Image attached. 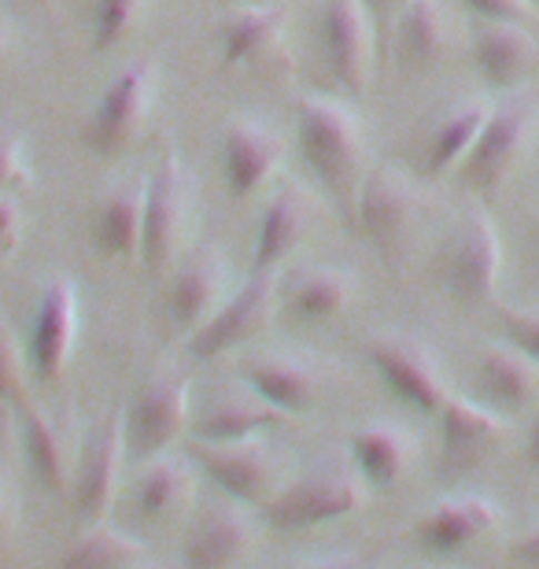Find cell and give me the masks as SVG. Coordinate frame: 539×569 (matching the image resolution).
<instances>
[{
	"instance_id": "6da1fadb",
	"label": "cell",
	"mask_w": 539,
	"mask_h": 569,
	"mask_svg": "<svg viewBox=\"0 0 539 569\" xmlns=\"http://www.w3.org/2000/svg\"><path fill=\"white\" fill-rule=\"evenodd\" d=\"M296 148L329 200L351 214L366 174V138L351 104L329 93H303L296 100Z\"/></svg>"
},
{
	"instance_id": "7a4b0ae2",
	"label": "cell",
	"mask_w": 539,
	"mask_h": 569,
	"mask_svg": "<svg viewBox=\"0 0 539 569\" xmlns=\"http://www.w3.org/2000/svg\"><path fill=\"white\" fill-rule=\"evenodd\" d=\"M370 503V485L355 462H326L296 481H285L270 503L259 507L262 526L278 532H307L351 518Z\"/></svg>"
},
{
	"instance_id": "3957f363",
	"label": "cell",
	"mask_w": 539,
	"mask_h": 569,
	"mask_svg": "<svg viewBox=\"0 0 539 569\" xmlns=\"http://www.w3.org/2000/svg\"><path fill=\"white\" fill-rule=\"evenodd\" d=\"M159 93L156 60L126 63L82 122V144L97 156H122L148 127Z\"/></svg>"
},
{
	"instance_id": "277c9868",
	"label": "cell",
	"mask_w": 539,
	"mask_h": 569,
	"mask_svg": "<svg viewBox=\"0 0 539 569\" xmlns=\"http://www.w3.org/2000/svg\"><path fill=\"white\" fill-rule=\"evenodd\" d=\"M126 411V443L133 459H156L174 448V440L192 426V381L181 367L152 373Z\"/></svg>"
},
{
	"instance_id": "5b68a950",
	"label": "cell",
	"mask_w": 539,
	"mask_h": 569,
	"mask_svg": "<svg viewBox=\"0 0 539 569\" xmlns=\"http://www.w3.org/2000/svg\"><path fill=\"white\" fill-rule=\"evenodd\" d=\"M192 219V186L181 167V156L167 148L159 156L156 170L148 174V203H144V233H141V259L152 274L174 270L181 259Z\"/></svg>"
},
{
	"instance_id": "8992f818",
	"label": "cell",
	"mask_w": 539,
	"mask_h": 569,
	"mask_svg": "<svg viewBox=\"0 0 539 569\" xmlns=\"http://www.w3.org/2000/svg\"><path fill=\"white\" fill-rule=\"evenodd\" d=\"M278 311H281L278 274H256V270H251V278L240 284L237 292H229V300L189 337L192 359L211 362L251 345L256 337L267 333Z\"/></svg>"
},
{
	"instance_id": "52a82bcc",
	"label": "cell",
	"mask_w": 539,
	"mask_h": 569,
	"mask_svg": "<svg viewBox=\"0 0 539 569\" xmlns=\"http://www.w3.org/2000/svg\"><path fill=\"white\" fill-rule=\"evenodd\" d=\"M11 422H16L22 455H27V466L38 477V485L52 496H71L78 451H82V437H78L71 418L49 411L33 396H22L11 407Z\"/></svg>"
},
{
	"instance_id": "ba28073f",
	"label": "cell",
	"mask_w": 539,
	"mask_h": 569,
	"mask_svg": "<svg viewBox=\"0 0 539 569\" xmlns=\"http://www.w3.org/2000/svg\"><path fill=\"white\" fill-rule=\"evenodd\" d=\"M259 521L248 503L229 496L200 499L181 543V566L186 569H237L240 559L256 548Z\"/></svg>"
},
{
	"instance_id": "9c48e42d",
	"label": "cell",
	"mask_w": 539,
	"mask_h": 569,
	"mask_svg": "<svg viewBox=\"0 0 539 569\" xmlns=\"http://www.w3.org/2000/svg\"><path fill=\"white\" fill-rule=\"evenodd\" d=\"M192 462L211 477V485L229 499H240L248 507L270 503L281 492L285 477L281 462L270 443L256 440H233V443H192Z\"/></svg>"
},
{
	"instance_id": "30bf717a",
	"label": "cell",
	"mask_w": 539,
	"mask_h": 569,
	"mask_svg": "<svg viewBox=\"0 0 539 569\" xmlns=\"http://www.w3.org/2000/svg\"><path fill=\"white\" fill-rule=\"evenodd\" d=\"M130 459V443H126V411H111L89 437L82 440L71 481V503L86 526L108 518L114 507L122 481V466Z\"/></svg>"
},
{
	"instance_id": "8fae6325",
	"label": "cell",
	"mask_w": 539,
	"mask_h": 569,
	"mask_svg": "<svg viewBox=\"0 0 539 569\" xmlns=\"http://www.w3.org/2000/svg\"><path fill=\"white\" fill-rule=\"evenodd\" d=\"M502 270V241L496 219L485 208H469L443 248V281L462 303H485L496 296Z\"/></svg>"
},
{
	"instance_id": "7c38bea8",
	"label": "cell",
	"mask_w": 539,
	"mask_h": 569,
	"mask_svg": "<svg viewBox=\"0 0 539 569\" xmlns=\"http://www.w3.org/2000/svg\"><path fill=\"white\" fill-rule=\"evenodd\" d=\"M536 133V104L510 100L502 108H491V116L480 130L477 144L462 159V181L477 192H496L513 170H518L525 148Z\"/></svg>"
},
{
	"instance_id": "4fadbf2b",
	"label": "cell",
	"mask_w": 539,
	"mask_h": 569,
	"mask_svg": "<svg viewBox=\"0 0 539 569\" xmlns=\"http://www.w3.org/2000/svg\"><path fill=\"white\" fill-rule=\"evenodd\" d=\"M318 33L329 74L343 93L362 97L373 74V16L362 0H322L318 4Z\"/></svg>"
},
{
	"instance_id": "5bb4252c",
	"label": "cell",
	"mask_w": 539,
	"mask_h": 569,
	"mask_svg": "<svg viewBox=\"0 0 539 569\" xmlns=\"http://www.w3.org/2000/svg\"><path fill=\"white\" fill-rule=\"evenodd\" d=\"M366 359L377 370V378L388 385V392L421 415H440L447 403V381L440 362L432 359L426 345L410 337H373L366 345Z\"/></svg>"
},
{
	"instance_id": "9a60e30c",
	"label": "cell",
	"mask_w": 539,
	"mask_h": 569,
	"mask_svg": "<svg viewBox=\"0 0 539 569\" xmlns=\"http://www.w3.org/2000/svg\"><path fill=\"white\" fill-rule=\"evenodd\" d=\"M355 222L377 248L396 252L410 237L418 219V189L396 163H377L362 174L359 197H355Z\"/></svg>"
},
{
	"instance_id": "2e32d148",
	"label": "cell",
	"mask_w": 539,
	"mask_h": 569,
	"mask_svg": "<svg viewBox=\"0 0 539 569\" xmlns=\"http://www.w3.org/2000/svg\"><path fill=\"white\" fill-rule=\"evenodd\" d=\"M502 440H507V422L496 407L466 400V396H447L440 407V466L447 477L477 470L499 451Z\"/></svg>"
},
{
	"instance_id": "e0dca14e",
	"label": "cell",
	"mask_w": 539,
	"mask_h": 569,
	"mask_svg": "<svg viewBox=\"0 0 539 569\" xmlns=\"http://www.w3.org/2000/svg\"><path fill=\"white\" fill-rule=\"evenodd\" d=\"M229 300V267L214 244L181 256L167 284V315L181 333H197L208 318Z\"/></svg>"
},
{
	"instance_id": "ac0fdd59",
	"label": "cell",
	"mask_w": 539,
	"mask_h": 569,
	"mask_svg": "<svg viewBox=\"0 0 539 569\" xmlns=\"http://www.w3.org/2000/svg\"><path fill=\"white\" fill-rule=\"evenodd\" d=\"M285 141L259 119H233L222 130V181L237 203H248L278 174Z\"/></svg>"
},
{
	"instance_id": "d6986e66",
	"label": "cell",
	"mask_w": 539,
	"mask_h": 569,
	"mask_svg": "<svg viewBox=\"0 0 539 569\" xmlns=\"http://www.w3.org/2000/svg\"><path fill=\"white\" fill-rule=\"evenodd\" d=\"M78 337V289L71 278H52L44 284L38 315H33V329L27 340L30 370L38 381H56L63 367L71 362Z\"/></svg>"
},
{
	"instance_id": "ffe728a7",
	"label": "cell",
	"mask_w": 539,
	"mask_h": 569,
	"mask_svg": "<svg viewBox=\"0 0 539 569\" xmlns=\"http://www.w3.org/2000/svg\"><path fill=\"white\" fill-rule=\"evenodd\" d=\"M469 52L491 89H521L539 67V44L521 22L477 19L469 33Z\"/></svg>"
},
{
	"instance_id": "44dd1931",
	"label": "cell",
	"mask_w": 539,
	"mask_h": 569,
	"mask_svg": "<svg viewBox=\"0 0 539 569\" xmlns=\"http://www.w3.org/2000/svg\"><path fill=\"white\" fill-rule=\"evenodd\" d=\"M240 378L262 403H270L285 418L311 411L318 392H322V370L303 356H285V351L248 356L240 362Z\"/></svg>"
},
{
	"instance_id": "7402d4cb",
	"label": "cell",
	"mask_w": 539,
	"mask_h": 569,
	"mask_svg": "<svg viewBox=\"0 0 539 569\" xmlns=\"http://www.w3.org/2000/svg\"><path fill=\"white\" fill-rule=\"evenodd\" d=\"M144 203H148V178L130 174L119 178L104 189L97 200L89 230H93V244L104 259H119V263H133L141 259V233H144Z\"/></svg>"
},
{
	"instance_id": "603a6c76",
	"label": "cell",
	"mask_w": 539,
	"mask_h": 569,
	"mask_svg": "<svg viewBox=\"0 0 539 569\" xmlns=\"http://www.w3.org/2000/svg\"><path fill=\"white\" fill-rule=\"evenodd\" d=\"M311 219L315 208L307 189L296 186V181H285L270 197L267 211L259 219L256 248H251V270L256 274H278V267L303 244L307 230H311Z\"/></svg>"
},
{
	"instance_id": "cb8c5ba5",
	"label": "cell",
	"mask_w": 539,
	"mask_h": 569,
	"mask_svg": "<svg viewBox=\"0 0 539 569\" xmlns=\"http://www.w3.org/2000/svg\"><path fill=\"white\" fill-rule=\"evenodd\" d=\"M192 503H197V470H192L189 455L170 448L141 466L133 481V507L141 518L156 521V526H170Z\"/></svg>"
},
{
	"instance_id": "d4e9b609",
	"label": "cell",
	"mask_w": 539,
	"mask_h": 569,
	"mask_svg": "<svg viewBox=\"0 0 539 569\" xmlns=\"http://www.w3.org/2000/svg\"><path fill=\"white\" fill-rule=\"evenodd\" d=\"M355 303V274L329 263L292 267L281 278V307L296 322L318 326L340 318Z\"/></svg>"
},
{
	"instance_id": "484cf974",
	"label": "cell",
	"mask_w": 539,
	"mask_h": 569,
	"mask_svg": "<svg viewBox=\"0 0 539 569\" xmlns=\"http://www.w3.org/2000/svg\"><path fill=\"white\" fill-rule=\"evenodd\" d=\"M499 526V507L488 496H451L440 499L418 518L415 540L432 555H455Z\"/></svg>"
},
{
	"instance_id": "4316f807",
	"label": "cell",
	"mask_w": 539,
	"mask_h": 569,
	"mask_svg": "<svg viewBox=\"0 0 539 569\" xmlns=\"http://www.w3.org/2000/svg\"><path fill=\"white\" fill-rule=\"evenodd\" d=\"M488 116H491V104L485 97H466L447 108L426 133V144H421V167H426V174L440 178L447 170L462 167V159L469 156V148L477 144Z\"/></svg>"
},
{
	"instance_id": "83f0119b",
	"label": "cell",
	"mask_w": 539,
	"mask_h": 569,
	"mask_svg": "<svg viewBox=\"0 0 539 569\" xmlns=\"http://www.w3.org/2000/svg\"><path fill=\"white\" fill-rule=\"evenodd\" d=\"M285 422L281 411H273L270 403H262L256 392L248 396L222 392L192 418V440L200 443H233V440H256L262 432L278 429Z\"/></svg>"
},
{
	"instance_id": "f1b7e54d",
	"label": "cell",
	"mask_w": 539,
	"mask_h": 569,
	"mask_svg": "<svg viewBox=\"0 0 539 569\" xmlns=\"http://www.w3.org/2000/svg\"><path fill=\"white\" fill-rule=\"evenodd\" d=\"M348 448H351V462L359 466V473L366 477V485L381 488V492L399 485V477L415 462V437L396 422L359 426L351 432Z\"/></svg>"
},
{
	"instance_id": "f546056e",
	"label": "cell",
	"mask_w": 539,
	"mask_h": 569,
	"mask_svg": "<svg viewBox=\"0 0 539 569\" xmlns=\"http://www.w3.org/2000/svg\"><path fill=\"white\" fill-rule=\"evenodd\" d=\"M447 11L440 0H403L392 22V49L403 71H429L447 52Z\"/></svg>"
},
{
	"instance_id": "4dcf8cb0",
	"label": "cell",
	"mask_w": 539,
	"mask_h": 569,
	"mask_svg": "<svg viewBox=\"0 0 539 569\" xmlns=\"http://www.w3.org/2000/svg\"><path fill=\"white\" fill-rule=\"evenodd\" d=\"M480 396L496 411H525L539 396V362L513 345H491L480 351Z\"/></svg>"
},
{
	"instance_id": "1f68e13d",
	"label": "cell",
	"mask_w": 539,
	"mask_h": 569,
	"mask_svg": "<svg viewBox=\"0 0 539 569\" xmlns=\"http://www.w3.org/2000/svg\"><path fill=\"white\" fill-rule=\"evenodd\" d=\"M289 11L281 4H240L218 27V52L226 67H244L281 41Z\"/></svg>"
},
{
	"instance_id": "d6a6232c",
	"label": "cell",
	"mask_w": 539,
	"mask_h": 569,
	"mask_svg": "<svg viewBox=\"0 0 539 569\" xmlns=\"http://www.w3.org/2000/svg\"><path fill=\"white\" fill-rule=\"evenodd\" d=\"M141 562H148V548L141 540L108 521H97V526H86L78 540H71L56 569H133Z\"/></svg>"
},
{
	"instance_id": "836d02e7",
	"label": "cell",
	"mask_w": 539,
	"mask_h": 569,
	"mask_svg": "<svg viewBox=\"0 0 539 569\" xmlns=\"http://www.w3.org/2000/svg\"><path fill=\"white\" fill-rule=\"evenodd\" d=\"M30 351L22 348L19 333L11 329V322L0 315V403L16 407L27 392V381H30Z\"/></svg>"
},
{
	"instance_id": "e575fe53",
	"label": "cell",
	"mask_w": 539,
	"mask_h": 569,
	"mask_svg": "<svg viewBox=\"0 0 539 569\" xmlns=\"http://www.w3.org/2000/svg\"><path fill=\"white\" fill-rule=\"evenodd\" d=\"M148 0H93V52L114 49L137 22Z\"/></svg>"
},
{
	"instance_id": "d590c367",
	"label": "cell",
	"mask_w": 539,
	"mask_h": 569,
	"mask_svg": "<svg viewBox=\"0 0 539 569\" xmlns=\"http://www.w3.org/2000/svg\"><path fill=\"white\" fill-rule=\"evenodd\" d=\"M499 322L502 333H507V345L539 362V307H507Z\"/></svg>"
},
{
	"instance_id": "8d00e7d4",
	"label": "cell",
	"mask_w": 539,
	"mask_h": 569,
	"mask_svg": "<svg viewBox=\"0 0 539 569\" xmlns=\"http://www.w3.org/2000/svg\"><path fill=\"white\" fill-rule=\"evenodd\" d=\"M27 178V148L19 133H0V197H11Z\"/></svg>"
},
{
	"instance_id": "74e56055",
	"label": "cell",
	"mask_w": 539,
	"mask_h": 569,
	"mask_svg": "<svg viewBox=\"0 0 539 569\" xmlns=\"http://www.w3.org/2000/svg\"><path fill=\"white\" fill-rule=\"evenodd\" d=\"M477 19H499V22H521L532 11L529 0H458Z\"/></svg>"
},
{
	"instance_id": "f35d334b",
	"label": "cell",
	"mask_w": 539,
	"mask_h": 569,
	"mask_svg": "<svg viewBox=\"0 0 539 569\" xmlns=\"http://www.w3.org/2000/svg\"><path fill=\"white\" fill-rule=\"evenodd\" d=\"M22 244V208L16 197H0V259L16 256Z\"/></svg>"
},
{
	"instance_id": "ab89813d",
	"label": "cell",
	"mask_w": 539,
	"mask_h": 569,
	"mask_svg": "<svg viewBox=\"0 0 539 569\" xmlns=\"http://www.w3.org/2000/svg\"><path fill=\"white\" fill-rule=\"evenodd\" d=\"M11 529H16V481H11L8 448L0 440V543L11 537Z\"/></svg>"
},
{
	"instance_id": "60d3db41",
	"label": "cell",
	"mask_w": 539,
	"mask_h": 569,
	"mask_svg": "<svg viewBox=\"0 0 539 569\" xmlns=\"http://www.w3.org/2000/svg\"><path fill=\"white\" fill-rule=\"evenodd\" d=\"M510 555H513L518 562H532V566H539V521H536L532 529H525L518 540H513Z\"/></svg>"
},
{
	"instance_id": "b9f144b4",
	"label": "cell",
	"mask_w": 539,
	"mask_h": 569,
	"mask_svg": "<svg viewBox=\"0 0 539 569\" xmlns=\"http://www.w3.org/2000/svg\"><path fill=\"white\" fill-rule=\"evenodd\" d=\"M300 569H366V559L348 551V555H329V559H322V562H307Z\"/></svg>"
},
{
	"instance_id": "7bdbcfd3",
	"label": "cell",
	"mask_w": 539,
	"mask_h": 569,
	"mask_svg": "<svg viewBox=\"0 0 539 569\" xmlns=\"http://www.w3.org/2000/svg\"><path fill=\"white\" fill-rule=\"evenodd\" d=\"M362 4H366V11H370L373 22H377V19H396L399 8H403V0H362Z\"/></svg>"
},
{
	"instance_id": "ee69618b",
	"label": "cell",
	"mask_w": 539,
	"mask_h": 569,
	"mask_svg": "<svg viewBox=\"0 0 539 569\" xmlns=\"http://www.w3.org/2000/svg\"><path fill=\"white\" fill-rule=\"evenodd\" d=\"M529 462L539 470V415H536V422L529 429Z\"/></svg>"
},
{
	"instance_id": "f6af8a7d",
	"label": "cell",
	"mask_w": 539,
	"mask_h": 569,
	"mask_svg": "<svg viewBox=\"0 0 539 569\" xmlns=\"http://www.w3.org/2000/svg\"><path fill=\"white\" fill-rule=\"evenodd\" d=\"M4 56H8V27H4V19H0V63H4Z\"/></svg>"
},
{
	"instance_id": "bcb514c9",
	"label": "cell",
	"mask_w": 539,
	"mask_h": 569,
	"mask_svg": "<svg viewBox=\"0 0 539 569\" xmlns=\"http://www.w3.org/2000/svg\"><path fill=\"white\" fill-rule=\"evenodd\" d=\"M237 4H278V0H237Z\"/></svg>"
},
{
	"instance_id": "7dc6e473",
	"label": "cell",
	"mask_w": 539,
	"mask_h": 569,
	"mask_svg": "<svg viewBox=\"0 0 539 569\" xmlns=\"http://www.w3.org/2000/svg\"><path fill=\"white\" fill-rule=\"evenodd\" d=\"M133 569H163V566H152V562H141V566H133Z\"/></svg>"
},
{
	"instance_id": "c3c4849f",
	"label": "cell",
	"mask_w": 539,
	"mask_h": 569,
	"mask_svg": "<svg viewBox=\"0 0 539 569\" xmlns=\"http://www.w3.org/2000/svg\"><path fill=\"white\" fill-rule=\"evenodd\" d=\"M529 4H532V8H539V0H529Z\"/></svg>"
}]
</instances>
